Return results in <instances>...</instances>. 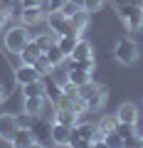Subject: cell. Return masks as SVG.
Segmentation results:
<instances>
[{
  "mask_svg": "<svg viewBox=\"0 0 143 148\" xmlns=\"http://www.w3.org/2000/svg\"><path fill=\"white\" fill-rule=\"evenodd\" d=\"M79 96L86 101V109L89 111H99L106 101V89L96 82H86V84L79 86Z\"/></svg>",
  "mask_w": 143,
  "mask_h": 148,
  "instance_id": "1",
  "label": "cell"
},
{
  "mask_svg": "<svg viewBox=\"0 0 143 148\" xmlns=\"http://www.w3.org/2000/svg\"><path fill=\"white\" fill-rule=\"evenodd\" d=\"M114 54H116V59L121 64H136L138 62V45L133 42V40H128V37H121L116 42Z\"/></svg>",
  "mask_w": 143,
  "mask_h": 148,
  "instance_id": "2",
  "label": "cell"
},
{
  "mask_svg": "<svg viewBox=\"0 0 143 148\" xmlns=\"http://www.w3.org/2000/svg\"><path fill=\"white\" fill-rule=\"evenodd\" d=\"M27 40H30V35H27V27L25 25L10 27V30L5 32V49H8V52L20 54V49L27 45Z\"/></svg>",
  "mask_w": 143,
  "mask_h": 148,
  "instance_id": "3",
  "label": "cell"
},
{
  "mask_svg": "<svg viewBox=\"0 0 143 148\" xmlns=\"http://www.w3.org/2000/svg\"><path fill=\"white\" fill-rule=\"evenodd\" d=\"M121 17L131 30H143V8L136 5H123L121 8Z\"/></svg>",
  "mask_w": 143,
  "mask_h": 148,
  "instance_id": "4",
  "label": "cell"
},
{
  "mask_svg": "<svg viewBox=\"0 0 143 148\" xmlns=\"http://www.w3.org/2000/svg\"><path fill=\"white\" fill-rule=\"evenodd\" d=\"M20 123H17V116L12 114H0V138L8 143H12V136L17 133Z\"/></svg>",
  "mask_w": 143,
  "mask_h": 148,
  "instance_id": "5",
  "label": "cell"
},
{
  "mask_svg": "<svg viewBox=\"0 0 143 148\" xmlns=\"http://www.w3.org/2000/svg\"><path fill=\"white\" fill-rule=\"evenodd\" d=\"M47 17V12L42 10V5H30V8H22L20 12V22L25 27H32V25H40V22Z\"/></svg>",
  "mask_w": 143,
  "mask_h": 148,
  "instance_id": "6",
  "label": "cell"
},
{
  "mask_svg": "<svg viewBox=\"0 0 143 148\" xmlns=\"http://www.w3.org/2000/svg\"><path fill=\"white\" fill-rule=\"evenodd\" d=\"M30 128L35 133V138H37V143H52V123L47 119H35Z\"/></svg>",
  "mask_w": 143,
  "mask_h": 148,
  "instance_id": "7",
  "label": "cell"
},
{
  "mask_svg": "<svg viewBox=\"0 0 143 148\" xmlns=\"http://www.w3.org/2000/svg\"><path fill=\"white\" fill-rule=\"evenodd\" d=\"M74 128H77V133H79V136L89 143V148H91V143H94L96 138L104 136V133H101V128H99V123H77Z\"/></svg>",
  "mask_w": 143,
  "mask_h": 148,
  "instance_id": "8",
  "label": "cell"
},
{
  "mask_svg": "<svg viewBox=\"0 0 143 148\" xmlns=\"http://www.w3.org/2000/svg\"><path fill=\"white\" fill-rule=\"evenodd\" d=\"M35 79H42V77H40V72L35 69V64H22V67L15 72V82H17L20 86L30 84V82H35Z\"/></svg>",
  "mask_w": 143,
  "mask_h": 148,
  "instance_id": "9",
  "label": "cell"
},
{
  "mask_svg": "<svg viewBox=\"0 0 143 148\" xmlns=\"http://www.w3.org/2000/svg\"><path fill=\"white\" fill-rule=\"evenodd\" d=\"M35 143H37V138H35L32 128L20 126V128H17V133L12 136V146H17V148H30V146H35Z\"/></svg>",
  "mask_w": 143,
  "mask_h": 148,
  "instance_id": "10",
  "label": "cell"
},
{
  "mask_svg": "<svg viewBox=\"0 0 143 148\" xmlns=\"http://www.w3.org/2000/svg\"><path fill=\"white\" fill-rule=\"evenodd\" d=\"M40 54H42V49H40V45L35 42V40H27V45L25 47L20 49V59H22V64H35V59L40 57Z\"/></svg>",
  "mask_w": 143,
  "mask_h": 148,
  "instance_id": "11",
  "label": "cell"
},
{
  "mask_svg": "<svg viewBox=\"0 0 143 148\" xmlns=\"http://www.w3.org/2000/svg\"><path fill=\"white\" fill-rule=\"evenodd\" d=\"M89 15H91V12H86L84 8H77V10L72 12V15H67V17H69V22H72V27L81 35V32L89 27Z\"/></svg>",
  "mask_w": 143,
  "mask_h": 148,
  "instance_id": "12",
  "label": "cell"
},
{
  "mask_svg": "<svg viewBox=\"0 0 143 148\" xmlns=\"http://www.w3.org/2000/svg\"><path fill=\"white\" fill-rule=\"evenodd\" d=\"M54 121L62 123V126H69V128H74L77 123H79V114L72 109H54Z\"/></svg>",
  "mask_w": 143,
  "mask_h": 148,
  "instance_id": "13",
  "label": "cell"
},
{
  "mask_svg": "<svg viewBox=\"0 0 143 148\" xmlns=\"http://www.w3.org/2000/svg\"><path fill=\"white\" fill-rule=\"evenodd\" d=\"M116 116H118V121H121V123H136V121H138V109H136V104H131V101L121 104V106H118V111H116Z\"/></svg>",
  "mask_w": 143,
  "mask_h": 148,
  "instance_id": "14",
  "label": "cell"
},
{
  "mask_svg": "<svg viewBox=\"0 0 143 148\" xmlns=\"http://www.w3.org/2000/svg\"><path fill=\"white\" fill-rule=\"evenodd\" d=\"M69 138H72V128L54 121L52 123V143H57V146H69Z\"/></svg>",
  "mask_w": 143,
  "mask_h": 148,
  "instance_id": "15",
  "label": "cell"
},
{
  "mask_svg": "<svg viewBox=\"0 0 143 148\" xmlns=\"http://www.w3.org/2000/svg\"><path fill=\"white\" fill-rule=\"evenodd\" d=\"M47 106V99L44 96H25V111L32 114V116H40Z\"/></svg>",
  "mask_w": 143,
  "mask_h": 148,
  "instance_id": "16",
  "label": "cell"
},
{
  "mask_svg": "<svg viewBox=\"0 0 143 148\" xmlns=\"http://www.w3.org/2000/svg\"><path fill=\"white\" fill-rule=\"evenodd\" d=\"M69 57H72V59H86V57H94V47H91V42H86V40H81V37H79Z\"/></svg>",
  "mask_w": 143,
  "mask_h": 148,
  "instance_id": "17",
  "label": "cell"
},
{
  "mask_svg": "<svg viewBox=\"0 0 143 148\" xmlns=\"http://www.w3.org/2000/svg\"><path fill=\"white\" fill-rule=\"evenodd\" d=\"M69 72V82L72 84H77V86H81V84H86V82H91V72H86V69H67Z\"/></svg>",
  "mask_w": 143,
  "mask_h": 148,
  "instance_id": "18",
  "label": "cell"
},
{
  "mask_svg": "<svg viewBox=\"0 0 143 148\" xmlns=\"http://www.w3.org/2000/svg\"><path fill=\"white\" fill-rule=\"evenodd\" d=\"M44 57H47L49 62H52V67H59V64H62L64 59H67V54H64L62 49H59V45L54 42V45H52L49 49H44Z\"/></svg>",
  "mask_w": 143,
  "mask_h": 148,
  "instance_id": "19",
  "label": "cell"
},
{
  "mask_svg": "<svg viewBox=\"0 0 143 148\" xmlns=\"http://www.w3.org/2000/svg\"><path fill=\"white\" fill-rule=\"evenodd\" d=\"M44 89H47V84H44L42 79H35V82H30V84L22 86L25 96H44Z\"/></svg>",
  "mask_w": 143,
  "mask_h": 148,
  "instance_id": "20",
  "label": "cell"
},
{
  "mask_svg": "<svg viewBox=\"0 0 143 148\" xmlns=\"http://www.w3.org/2000/svg\"><path fill=\"white\" fill-rule=\"evenodd\" d=\"M57 40H59V35H57V32H52V30H49V32H42V35L35 37V42L40 45V49H42V52H44V49H49Z\"/></svg>",
  "mask_w": 143,
  "mask_h": 148,
  "instance_id": "21",
  "label": "cell"
},
{
  "mask_svg": "<svg viewBox=\"0 0 143 148\" xmlns=\"http://www.w3.org/2000/svg\"><path fill=\"white\" fill-rule=\"evenodd\" d=\"M77 40H79V35H59L57 45H59V49L69 57V54H72V49H74V45H77Z\"/></svg>",
  "mask_w": 143,
  "mask_h": 148,
  "instance_id": "22",
  "label": "cell"
},
{
  "mask_svg": "<svg viewBox=\"0 0 143 148\" xmlns=\"http://www.w3.org/2000/svg\"><path fill=\"white\" fill-rule=\"evenodd\" d=\"M35 69H37V72H40V77H47V74H52V72H54L52 62H49V59L44 57V52L40 54L37 59H35Z\"/></svg>",
  "mask_w": 143,
  "mask_h": 148,
  "instance_id": "23",
  "label": "cell"
},
{
  "mask_svg": "<svg viewBox=\"0 0 143 148\" xmlns=\"http://www.w3.org/2000/svg\"><path fill=\"white\" fill-rule=\"evenodd\" d=\"M99 128H101L104 136H106V133H114V131L118 128V116H104V119L99 121Z\"/></svg>",
  "mask_w": 143,
  "mask_h": 148,
  "instance_id": "24",
  "label": "cell"
},
{
  "mask_svg": "<svg viewBox=\"0 0 143 148\" xmlns=\"http://www.w3.org/2000/svg\"><path fill=\"white\" fill-rule=\"evenodd\" d=\"M59 96H62V86H59L57 82H49V84H47V89H44V99H47L49 104L54 106V101H57Z\"/></svg>",
  "mask_w": 143,
  "mask_h": 148,
  "instance_id": "25",
  "label": "cell"
},
{
  "mask_svg": "<svg viewBox=\"0 0 143 148\" xmlns=\"http://www.w3.org/2000/svg\"><path fill=\"white\" fill-rule=\"evenodd\" d=\"M81 8H84L86 12H99L101 8H104V0H84Z\"/></svg>",
  "mask_w": 143,
  "mask_h": 148,
  "instance_id": "26",
  "label": "cell"
},
{
  "mask_svg": "<svg viewBox=\"0 0 143 148\" xmlns=\"http://www.w3.org/2000/svg\"><path fill=\"white\" fill-rule=\"evenodd\" d=\"M104 141H106V146H123V138L118 136L116 131H114V133H106Z\"/></svg>",
  "mask_w": 143,
  "mask_h": 148,
  "instance_id": "27",
  "label": "cell"
},
{
  "mask_svg": "<svg viewBox=\"0 0 143 148\" xmlns=\"http://www.w3.org/2000/svg\"><path fill=\"white\" fill-rule=\"evenodd\" d=\"M17 123H20V126H25V128H30L32 126V114H22V116H17Z\"/></svg>",
  "mask_w": 143,
  "mask_h": 148,
  "instance_id": "28",
  "label": "cell"
},
{
  "mask_svg": "<svg viewBox=\"0 0 143 148\" xmlns=\"http://www.w3.org/2000/svg\"><path fill=\"white\" fill-rule=\"evenodd\" d=\"M64 3H67V0H49V3H47V12H52V10H62Z\"/></svg>",
  "mask_w": 143,
  "mask_h": 148,
  "instance_id": "29",
  "label": "cell"
},
{
  "mask_svg": "<svg viewBox=\"0 0 143 148\" xmlns=\"http://www.w3.org/2000/svg\"><path fill=\"white\" fill-rule=\"evenodd\" d=\"M52 82H57L59 86H62V84H67V82H69V72H57V77H54Z\"/></svg>",
  "mask_w": 143,
  "mask_h": 148,
  "instance_id": "30",
  "label": "cell"
},
{
  "mask_svg": "<svg viewBox=\"0 0 143 148\" xmlns=\"http://www.w3.org/2000/svg\"><path fill=\"white\" fill-rule=\"evenodd\" d=\"M133 133H136V138H138V141L143 138V123H141V121H136V123H133Z\"/></svg>",
  "mask_w": 143,
  "mask_h": 148,
  "instance_id": "31",
  "label": "cell"
},
{
  "mask_svg": "<svg viewBox=\"0 0 143 148\" xmlns=\"http://www.w3.org/2000/svg\"><path fill=\"white\" fill-rule=\"evenodd\" d=\"M22 8H30V5H42V0H17Z\"/></svg>",
  "mask_w": 143,
  "mask_h": 148,
  "instance_id": "32",
  "label": "cell"
},
{
  "mask_svg": "<svg viewBox=\"0 0 143 148\" xmlns=\"http://www.w3.org/2000/svg\"><path fill=\"white\" fill-rule=\"evenodd\" d=\"M8 20H10V15H8V12H3V10H0V30H5Z\"/></svg>",
  "mask_w": 143,
  "mask_h": 148,
  "instance_id": "33",
  "label": "cell"
},
{
  "mask_svg": "<svg viewBox=\"0 0 143 148\" xmlns=\"http://www.w3.org/2000/svg\"><path fill=\"white\" fill-rule=\"evenodd\" d=\"M8 99V89H5V86H3V84H0V104H3V101H5Z\"/></svg>",
  "mask_w": 143,
  "mask_h": 148,
  "instance_id": "34",
  "label": "cell"
},
{
  "mask_svg": "<svg viewBox=\"0 0 143 148\" xmlns=\"http://www.w3.org/2000/svg\"><path fill=\"white\" fill-rule=\"evenodd\" d=\"M69 3H74V5H81V3H84V0H69Z\"/></svg>",
  "mask_w": 143,
  "mask_h": 148,
  "instance_id": "35",
  "label": "cell"
},
{
  "mask_svg": "<svg viewBox=\"0 0 143 148\" xmlns=\"http://www.w3.org/2000/svg\"><path fill=\"white\" fill-rule=\"evenodd\" d=\"M141 146H143V138H141Z\"/></svg>",
  "mask_w": 143,
  "mask_h": 148,
  "instance_id": "36",
  "label": "cell"
}]
</instances>
